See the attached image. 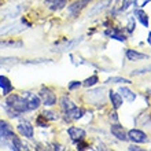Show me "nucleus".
Instances as JSON below:
<instances>
[{
    "mask_svg": "<svg viewBox=\"0 0 151 151\" xmlns=\"http://www.w3.org/2000/svg\"><path fill=\"white\" fill-rule=\"evenodd\" d=\"M68 133L70 136V139L73 142H80V140H84L85 137V131H84L83 128H78V127H70L68 128Z\"/></svg>",
    "mask_w": 151,
    "mask_h": 151,
    "instance_id": "8",
    "label": "nucleus"
},
{
    "mask_svg": "<svg viewBox=\"0 0 151 151\" xmlns=\"http://www.w3.org/2000/svg\"><path fill=\"white\" fill-rule=\"evenodd\" d=\"M98 76H91V77H88L85 81L83 83V85H85V87H92V85H95L96 83H98Z\"/></svg>",
    "mask_w": 151,
    "mask_h": 151,
    "instance_id": "25",
    "label": "nucleus"
},
{
    "mask_svg": "<svg viewBox=\"0 0 151 151\" xmlns=\"http://www.w3.org/2000/svg\"><path fill=\"white\" fill-rule=\"evenodd\" d=\"M110 132L113 133V136H115L118 140L121 142H127L128 140V135L125 129L122 128V125H119V124H113L111 127H110Z\"/></svg>",
    "mask_w": 151,
    "mask_h": 151,
    "instance_id": "9",
    "label": "nucleus"
},
{
    "mask_svg": "<svg viewBox=\"0 0 151 151\" xmlns=\"http://www.w3.org/2000/svg\"><path fill=\"white\" fill-rule=\"evenodd\" d=\"M128 150L129 151H143V148H140V147H137V146H133V144H132V146L128 147Z\"/></svg>",
    "mask_w": 151,
    "mask_h": 151,
    "instance_id": "34",
    "label": "nucleus"
},
{
    "mask_svg": "<svg viewBox=\"0 0 151 151\" xmlns=\"http://www.w3.org/2000/svg\"><path fill=\"white\" fill-rule=\"evenodd\" d=\"M24 29V26H21L19 24H10L6 26H0V36H6V35H14L18 33Z\"/></svg>",
    "mask_w": 151,
    "mask_h": 151,
    "instance_id": "11",
    "label": "nucleus"
},
{
    "mask_svg": "<svg viewBox=\"0 0 151 151\" xmlns=\"http://www.w3.org/2000/svg\"><path fill=\"white\" fill-rule=\"evenodd\" d=\"M39 96H40L41 103H43L44 106L51 107V106L56 104V95L50 89V88H43V89L39 92Z\"/></svg>",
    "mask_w": 151,
    "mask_h": 151,
    "instance_id": "3",
    "label": "nucleus"
},
{
    "mask_svg": "<svg viewBox=\"0 0 151 151\" xmlns=\"http://www.w3.org/2000/svg\"><path fill=\"white\" fill-rule=\"evenodd\" d=\"M127 135H128V139L132 140L133 143H146L148 140L147 135L143 131H139V129H131Z\"/></svg>",
    "mask_w": 151,
    "mask_h": 151,
    "instance_id": "6",
    "label": "nucleus"
},
{
    "mask_svg": "<svg viewBox=\"0 0 151 151\" xmlns=\"http://www.w3.org/2000/svg\"><path fill=\"white\" fill-rule=\"evenodd\" d=\"M107 7V1H102V3H98L95 6V7L92 8L91 11L88 12V17H93L95 14H98L99 11H102V10H104V8Z\"/></svg>",
    "mask_w": 151,
    "mask_h": 151,
    "instance_id": "23",
    "label": "nucleus"
},
{
    "mask_svg": "<svg viewBox=\"0 0 151 151\" xmlns=\"http://www.w3.org/2000/svg\"><path fill=\"white\" fill-rule=\"evenodd\" d=\"M135 15H136V18L140 21V24L143 25L144 28H148V25H150V19H148V15L143 11V10L136 8V10H135Z\"/></svg>",
    "mask_w": 151,
    "mask_h": 151,
    "instance_id": "20",
    "label": "nucleus"
},
{
    "mask_svg": "<svg viewBox=\"0 0 151 151\" xmlns=\"http://www.w3.org/2000/svg\"><path fill=\"white\" fill-rule=\"evenodd\" d=\"M147 93H148V95L151 96V89H148V91H147Z\"/></svg>",
    "mask_w": 151,
    "mask_h": 151,
    "instance_id": "38",
    "label": "nucleus"
},
{
    "mask_svg": "<svg viewBox=\"0 0 151 151\" xmlns=\"http://www.w3.org/2000/svg\"><path fill=\"white\" fill-rule=\"evenodd\" d=\"M110 118H113L115 121V122H117V119H118V117H117V113H111V115H110Z\"/></svg>",
    "mask_w": 151,
    "mask_h": 151,
    "instance_id": "36",
    "label": "nucleus"
},
{
    "mask_svg": "<svg viewBox=\"0 0 151 151\" xmlns=\"http://www.w3.org/2000/svg\"><path fill=\"white\" fill-rule=\"evenodd\" d=\"M22 98L26 100V103H28V109L29 111H33V110H37L40 107V104H41V100H40V96L36 95V93H33L30 91H25L22 93Z\"/></svg>",
    "mask_w": 151,
    "mask_h": 151,
    "instance_id": "2",
    "label": "nucleus"
},
{
    "mask_svg": "<svg viewBox=\"0 0 151 151\" xmlns=\"http://www.w3.org/2000/svg\"><path fill=\"white\" fill-rule=\"evenodd\" d=\"M44 4L47 6L51 11H58L60 8H63L68 4V0H45Z\"/></svg>",
    "mask_w": 151,
    "mask_h": 151,
    "instance_id": "14",
    "label": "nucleus"
},
{
    "mask_svg": "<svg viewBox=\"0 0 151 151\" xmlns=\"http://www.w3.org/2000/svg\"><path fill=\"white\" fill-rule=\"evenodd\" d=\"M87 147H88V144H87V143H84L83 140L77 142V148H78V150H85Z\"/></svg>",
    "mask_w": 151,
    "mask_h": 151,
    "instance_id": "33",
    "label": "nucleus"
},
{
    "mask_svg": "<svg viewBox=\"0 0 151 151\" xmlns=\"http://www.w3.org/2000/svg\"><path fill=\"white\" fill-rule=\"evenodd\" d=\"M107 83H125V84H131L132 81H129V80L127 78H121V77H110V78L107 80Z\"/></svg>",
    "mask_w": 151,
    "mask_h": 151,
    "instance_id": "26",
    "label": "nucleus"
},
{
    "mask_svg": "<svg viewBox=\"0 0 151 151\" xmlns=\"http://www.w3.org/2000/svg\"><path fill=\"white\" fill-rule=\"evenodd\" d=\"M6 103H7V107L15 110V111L19 113V114L29 111L26 100H25L22 96L15 95V93H12V95H7V100H6Z\"/></svg>",
    "mask_w": 151,
    "mask_h": 151,
    "instance_id": "1",
    "label": "nucleus"
},
{
    "mask_svg": "<svg viewBox=\"0 0 151 151\" xmlns=\"http://www.w3.org/2000/svg\"><path fill=\"white\" fill-rule=\"evenodd\" d=\"M22 11H24V6H12L4 10L1 14H3V18H17Z\"/></svg>",
    "mask_w": 151,
    "mask_h": 151,
    "instance_id": "13",
    "label": "nucleus"
},
{
    "mask_svg": "<svg viewBox=\"0 0 151 151\" xmlns=\"http://www.w3.org/2000/svg\"><path fill=\"white\" fill-rule=\"evenodd\" d=\"M52 150H63V147L59 144H52Z\"/></svg>",
    "mask_w": 151,
    "mask_h": 151,
    "instance_id": "35",
    "label": "nucleus"
},
{
    "mask_svg": "<svg viewBox=\"0 0 151 151\" xmlns=\"http://www.w3.org/2000/svg\"><path fill=\"white\" fill-rule=\"evenodd\" d=\"M19 63V59L18 58H14V56H3L0 58V65H8V66H12V65Z\"/></svg>",
    "mask_w": 151,
    "mask_h": 151,
    "instance_id": "22",
    "label": "nucleus"
},
{
    "mask_svg": "<svg viewBox=\"0 0 151 151\" xmlns=\"http://www.w3.org/2000/svg\"><path fill=\"white\" fill-rule=\"evenodd\" d=\"M147 43H148V44H150V45H151V32L148 33V39H147Z\"/></svg>",
    "mask_w": 151,
    "mask_h": 151,
    "instance_id": "37",
    "label": "nucleus"
},
{
    "mask_svg": "<svg viewBox=\"0 0 151 151\" xmlns=\"http://www.w3.org/2000/svg\"><path fill=\"white\" fill-rule=\"evenodd\" d=\"M127 59L132 60V62H139V60H143V59H148V55L142 54V52H137V51H135V50H128Z\"/></svg>",
    "mask_w": 151,
    "mask_h": 151,
    "instance_id": "16",
    "label": "nucleus"
},
{
    "mask_svg": "<svg viewBox=\"0 0 151 151\" xmlns=\"http://www.w3.org/2000/svg\"><path fill=\"white\" fill-rule=\"evenodd\" d=\"M60 107L63 111H69V110H72V109L76 107V103L73 100H70L66 95L62 96V99H60Z\"/></svg>",
    "mask_w": 151,
    "mask_h": 151,
    "instance_id": "21",
    "label": "nucleus"
},
{
    "mask_svg": "<svg viewBox=\"0 0 151 151\" xmlns=\"http://www.w3.org/2000/svg\"><path fill=\"white\" fill-rule=\"evenodd\" d=\"M109 98H110V100H111V104H113V107H114V110H117V109H119L121 106H122V100L124 99L119 93H117V92H114V91H110Z\"/></svg>",
    "mask_w": 151,
    "mask_h": 151,
    "instance_id": "19",
    "label": "nucleus"
},
{
    "mask_svg": "<svg viewBox=\"0 0 151 151\" xmlns=\"http://www.w3.org/2000/svg\"><path fill=\"white\" fill-rule=\"evenodd\" d=\"M148 1H150V0H133V4H135L136 7H143Z\"/></svg>",
    "mask_w": 151,
    "mask_h": 151,
    "instance_id": "32",
    "label": "nucleus"
},
{
    "mask_svg": "<svg viewBox=\"0 0 151 151\" xmlns=\"http://www.w3.org/2000/svg\"><path fill=\"white\" fill-rule=\"evenodd\" d=\"M17 129H18V132H19L22 136H25V137H28V139H32L33 137V132H35L33 125L29 122V121H26V119L21 121V122L18 124V127H17Z\"/></svg>",
    "mask_w": 151,
    "mask_h": 151,
    "instance_id": "5",
    "label": "nucleus"
},
{
    "mask_svg": "<svg viewBox=\"0 0 151 151\" xmlns=\"http://www.w3.org/2000/svg\"><path fill=\"white\" fill-rule=\"evenodd\" d=\"M41 114H43L47 119H50V121H55V119H58V115H56L54 111H44V113H41Z\"/></svg>",
    "mask_w": 151,
    "mask_h": 151,
    "instance_id": "29",
    "label": "nucleus"
},
{
    "mask_svg": "<svg viewBox=\"0 0 151 151\" xmlns=\"http://www.w3.org/2000/svg\"><path fill=\"white\" fill-rule=\"evenodd\" d=\"M131 4H133V0H124V3H122V6H121V8H119V11H125Z\"/></svg>",
    "mask_w": 151,
    "mask_h": 151,
    "instance_id": "31",
    "label": "nucleus"
},
{
    "mask_svg": "<svg viewBox=\"0 0 151 151\" xmlns=\"http://www.w3.org/2000/svg\"><path fill=\"white\" fill-rule=\"evenodd\" d=\"M81 87V83L80 81H72V83L69 84V91H74V89H77V88Z\"/></svg>",
    "mask_w": 151,
    "mask_h": 151,
    "instance_id": "30",
    "label": "nucleus"
},
{
    "mask_svg": "<svg viewBox=\"0 0 151 151\" xmlns=\"http://www.w3.org/2000/svg\"><path fill=\"white\" fill-rule=\"evenodd\" d=\"M151 72V65L148 66H144V68H140V69H136L133 72L131 73L132 77H136V76H142V74H147V73Z\"/></svg>",
    "mask_w": 151,
    "mask_h": 151,
    "instance_id": "24",
    "label": "nucleus"
},
{
    "mask_svg": "<svg viewBox=\"0 0 151 151\" xmlns=\"http://www.w3.org/2000/svg\"><path fill=\"white\" fill-rule=\"evenodd\" d=\"M0 88H1L4 96L10 95L12 92V84L6 76H0Z\"/></svg>",
    "mask_w": 151,
    "mask_h": 151,
    "instance_id": "15",
    "label": "nucleus"
},
{
    "mask_svg": "<svg viewBox=\"0 0 151 151\" xmlns=\"http://www.w3.org/2000/svg\"><path fill=\"white\" fill-rule=\"evenodd\" d=\"M88 3H91V0H78V1L70 4L68 7V11H69V14H70V17H77L84 7H87Z\"/></svg>",
    "mask_w": 151,
    "mask_h": 151,
    "instance_id": "7",
    "label": "nucleus"
},
{
    "mask_svg": "<svg viewBox=\"0 0 151 151\" xmlns=\"http://www.w3.org/2000/svg\"><path fill=\"white\" fill-rule=\"evenodd\" d=\"M135 28H136V22H135V19H133L132 17H129V19H128V25H127L128 32L132 33L133 30H135Z\"/></svg>",
    "mask_w": 151,
    "mask_h": 151,
    "instance_id": "28",
    "label": "nucleus"
},
{
    "mask_svg": "<svg viewBox=\"0 0 151 151\" xmlns=\"http://www.w3.org/2000/svg\"><path fill=\"white\" fill-rule=\"evenodd\" d=\"M119 95L122 96V99H125L127 102H129V103H132V102H135L136 99V93L133 91H131L129 88L127 87H121L119 88Z\"/></svg>",
    "mask_w": 151,
    "mask_h": 151,
    "instance_id": "17",
    "label": "nucleus"
},
{
    "mask_svg": "<svg viewBox=\"0 0 151 151\" xmlns=\"http://www.w3.org/2000/svg\"><path fill=\"white\" fill-rule=\"evenodd\" d=\"M36 124L39 125V127H41V128H47V127H48V125H47V118H45V117H44L43 114L37 117Z\"/></svg>",
    "mask_w": 151,
    "mask_h": 151,
    "instance_id": "27",
    "label": "nucleus"
},
{
    "mask_svg": "<svg viewBox=\"0 0 151 151\" xmlns=\"http://www.w3.org/2000/svg\"><path fill=\"white\" fill-rule=\"evenodd\" d=\"M84 113H85V110H84V109L77 107V106H76V107L72 109V110L65 111V119H66V121H77V119L83 118Z\"/></svg>",
    "mask_w": 151,
    "mask_h": 151,
    "instance_id": "10",
    "label": "nucleus"
},
{
    "mask_svg": "<svg viewBox=\"0 0 151 151\" xmlns=\"http://www.w3.org/2000/svg\"><path fill=\"white\" fill-rule=\"evenodd\" d=\"M24 45V41L21 40H1L0 41V48H21Z\"/></svg>",
    "mask_w": 151,
    "mask_h": 151,
    "instance_id": "18",
    "label": "nucleus"
},
{
    "mask_svg": "<svg viewBox=\"0 0 151 151\" xmlns=\"http://www.w3.org/2000/svg\"><path fill=\"white\" fill-rule=\"evenodd\" d=\"M83 40H84V36L76 37V39L70 40V41H68V43H65V44H62V45H59V47L54 48L52 51H54V52H69V51H72L73 48L77 47V45H78Z\"/></svg>",
    "mask_w": 151,
    "mask_h": 151,
    "instance_id": "4",
    "label": "nucleus"
},
{
    "mask_svg": "<svg viewBox=\"0 0 151 151\" xmlns=\"http://www.w3.org/2000/svg\"><path fill=\"white\" fill-rule=\"evenodd\" d=\"M104 35L107 37H110V39H113V40H118V41H125L127 40V37L124 36V33L121 32V29H118V28H110V29H107V30H104Z\"/></svg>",
    "mask_w": 151,
    "mask_h": 151,
    "instance_id": "12",
    "label": "nucleus"
}]
</instances>
